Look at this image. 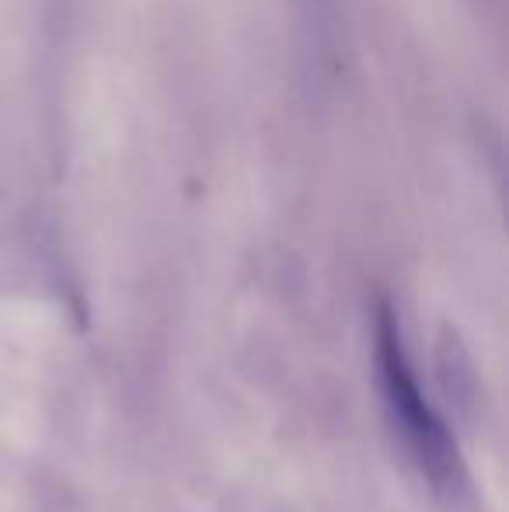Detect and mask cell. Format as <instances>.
Returning a JSON list of instances; mask_svg holds the SVG:
<instances>
[{
	"label": "cell",
	"instance_id": "1",
	"mask_svg": "<svg viewBox=\"0 0 509 512\" xmlns=\"http://www.w3.org/2000/svg\"><path fill=\"white\" fill-rule=\"evenodd\" d=\"M374 359H377V384L384 394V408L391 418L394 432L405 443L412 464L419 467V474L429 481L436 495L457 502L468 488V471H464L461 446H457L450 425L440 418V411L422 398L419 377L412 370V359L401 342L398 317L391 314V307H381L377 314V342H374Z\"/></svg>",
	"mask_w": 509,
	"mask_h": 512
},
{
	"label": "cell",
	"instance_id": "2",
	"mask_svg": "<svg viewBox=\"0 0 509 512\" xmlns=\"http://www.w3.org/2000/svg\"><path fill=\"white\" fill-rule=\"evenodd\" d=\"M436 366H440V384L447 391V398L454 401L457 408L468 411L471 401H475V370H471V356L461 345L457 335H443L440 349H436Z\"/></svg>",
	"mask_w": 509,
	"mask_h": 512
},
{
	"label": "cell",
	"instance_id": "3",
	"mask_svg": "<svg viewBox=\"0 0 509 512\" xmlns=\"http://www.w3.org/2000/svg\"><path fill=\"white\" fill-rule=\"evenodd\" d=\"M300 14V25L307 35V49L321 56L339 53L342 35V0H293Z\"/></svg>",
	"mask_w": 509,
	"mask_h": 512
}]
</instances>
